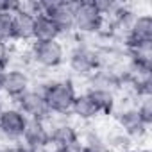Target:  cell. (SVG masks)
Listing matches in <instances>:
<instances>
[{"label":"cell","instance_id":"6da1fadb","mask_svg":"<svg viewBox=\"0 0 152 152\" xmlns=\"http://www.w3.org/2000/svg\"><path fill=\"white\" fill-rule=\"evenodd\" d=\"M41 93L50 113L70 116L75 95H77L75 83L72 77H52L48 84L41 90Z\"/></svg>","mask_w":152,"mask_h":152},{"label":"cell","instance_id":"7a4b0ae2","mask_svg":"<svg viewBox=\"0 0 152 152\" xmlns=\"http://www.w3.org/2000/svg\"><path fill=\"white\" fill-rule=\"evenodd\" d=\"M64 63L73 77L86 81L100 68V56H99L97 48L77 39V45H73L70 48V52H66Z\"/></svg>","mask_w":152,"mask_h":152},{"label":"cell","instance_id":"3957f363","mask_svg":"<svg viewBox=\"0 0 152 152\" xmlns=\"http://www.w3.org/2000/svg\"><path fill=\"white\" fill-rule=\"evenodd\" d=\"M29 56L32 61V68H39L43 72L57 70L66 61V48L61 39L56 41H32L29 47Z\"/></svg>","mask_w":152,"mask_h":152},{"label":"cell","instance_id":"277c9868","mask_svg":"<svg viewBox=\"0 0 152 152\" xmlns=\"http://www.w3.org/2000/svg\"><path fill=\"white\" fill-rule=\"evenodd\" d=\"M104 16L97 11L91 0H75L73 7V34L79 38H90L102 31Z\"/></svg>","mask_w":152,"mask_h":152},{"label":"cell","instance_id":"5b68a950","mask_svg":"<svg viewBox=\"0 0 152 152\" xmlns=\"http://www.w3.org/2000/svg\"><path fill=\"white\" fill-rule=\"evenodd\" d=\"M115 125L124 131L134 143H140L141 140L147 138L148 134V125L143 124V120L140 118L138 111L134 106H125V107H116L115 115Z\"/></svg>","mask_w":152,"mask_h":152},{"label":"cell","instance_id":"8992f818","mask_svg":"<svg viewBox=\"0 0 152 152\" xmlns=\"http://www.w3.org/2000/svg\"><path fill=\"white\" fill-rule=\"evenodd\" d=\"M27 120L29 118L18 107H4L0 113V138L13 145L20 143Z\"/></svg>","mask_w":152,"mask_h":152},{"label":"cell","instance_id":"52a82bcc","mask_svg":"<svg viewBox=\"0 0 152 152\" xmlns=\"http://www.w3.org/2000/svg\"><path fill=\"white\" fill-rule=\"evenodd\" d=\"M2 93L7 95L9 99L16 100L20 99L23 93H27L32 88V79L31 73L23 72V70H16V68H7L2 73Z\"/></svg>","mask_w":152,"mask_h":152},{"label":"cell","instance_id":"ba28073f","mask_svg":"<svg viewBox=\"0 0 152 152\" xmlns=\"http://www.w3.org/2000/svg\"><path fill=\"white\" fill-rule=\"evenodd\" d=\"M15 107H18L27 118H34V120H45L50 111L47 107V102H45V97L41 91L38 90H29L27 93H23L20 99L15 100Z\"/></svg>","mask_w":152,"mask_h":152},{"label":"cell","instance_id":"9c48e42d","mask_svg":"<svg viewBox=\"0 0 152 152\" xmlns=\"http://www.w3.org/2000/svg\"><path fill=\"white\" fill-rule=\"evenodd\" d=\"M22 143L31 147V148H36L39 152L47 150V147H48V131H47L43 120H34V118L27 120V125H25L23 134H22Z\"/></svg>","mask_w":152,"mask_h":152},{"label":"cell","instance_id":"30bf717a","mask_svg":"<svg viewBox=\"0 0 152 152\" xmlns=\"http://www.w3.org/2000/svg\"><path fill=\"white\" fill-rule=\"evenodd\" d=\"M77 141H79V129L68 120V122L59 124V125H56L54 129L48 131V147H47L45 152H52L56 148L77 143Z\"/></svg>","mask_w":152,"mask_h":152},{"label":"cell","instance_id":"8fae6325","mask_svg":"<svg viewBox=\"0 0 152 152\" xmlns=\"http://www.w3.org/2000/svg\"><path fill=\"white\" fill-rule=\"evenodd\" d=\"M140 43H152V16L148 13H138L129 34L124 39V47Z\"/></svg>","mask_w":152,"mask_h":152},{"label":"cell","instance_id":"7c38bea8","mask_svg":"<svg viewBox=\"0 0 152 152\" xmlns=\"http://www.w3.org/2000/svg\"><path fill=\"white\" fill-rule=\"evenodd\" d=\"M70 115L75 116L77 120H81V122H86V124H90V122H93V120H97L100 116L97 106L93 104V100L90 99V95L86 91H81V93L75 95Z\"/></svg>","mask_w":152,"mask_h":152},{"label":"cell","instance_id":"4fadbf2b","mask_svg":"<svg viewBox=\"0 0 152 152\" xmlns=\"http://www.w3.org/2000/svg\"><path fill=\"white\" fill-rule=\"evenodd\" d=\"M56 39H61V31L57 29L54 20L45 15L34 16L32 41H56Z\"/></svg>","mask_w":152,"mask_h":152},{"label":"cell","instance_id":"5bb4252c","mask_svg":"<svg viewBox=\"0 0 152 152\" xmlns=\"http://www.w3.org/2000/svg\"><path fill=\"white\" fill-rule=\"evenodd\" d=\"M86 93L90 95V99L93 100V104L97 106L100 116H113L116 111V102H118V95L107 90H97V88H86Z\"/></svg>","mask_w":152,"mask_h":152},{"label":"cell","instance_id":"9a60e30c","mask_svg":"<svg viewBox=\"0 0 152 152\" xmlns=\"http://www.w3.org/2000/svg\"><path fill=\"white\" fill-rule=\"evenodd\" d=\"M34 18L23 13H15L13 18V43H32Z\"/></svg>","mask_w":152,"mask_h":152},{"label":"cell","instance_id":"2e32d148","mask_svg":"<svg viewBox=\"0 0 152 152\" xmlns=\"http://www.w3.org/2000/svg\"><path fill=\"white\" fill-rule=\"evenodd\" d=\"M104 143L109 152H131L132 148H136L134 147L136 143L116 125H115V129H111L104 134Z\"/></svg>","mask_w":152,"mask_h":152},{"label":"cell","instance_id":"e0dca14e","mask_svg":"<svg viewBox=\"0 0 152 152\" xmlns=\"http://www.w3.org/2000/svg\"><path fill=\"white\" fill-rule=\"evenodd\" d=\"M125 56L131 63L152 68V43H140V45H127Z\"/></svg>","mask_w":152,"mask_h":152},{"label":"cell","instance_id":"ac0fdd59","mask_svg":"<svg viewBox=\"0 0 152 152\" xmlns=\"http://www.w3.org/2000/svg\"><path fill=\"white\" fill-rule=\"evenodd\" d=\"M140 118L143 120L145 125H152V95H145V97H140L134 104Z\"/></svg>","mask_w":152,"mask_h":152},{"label":"cell","instance_id":"d6986e66","mask_svg":"<svg viewBox=\"0 0 152 152\" xmlns=\"http://www.w3.org/2000/svg\"><path fill=\"white\" fill-rule=\"evenodd\" d=\"M13 13H0V41L13 43Z\"/></svg>","mask_w":152,"mask_h":152},{"label":"cell","instance_id":"ffe728a7","mask_svg":"<svg viewBox=\"0 0 152 152\" xmlns=\"http://www.w3.org/2000/svg\"><path fill=\"white\" fill-rule=\"evenodd\" d=\"M52 152H83V143L77 141V143H72V145H66V147H61V148H56Z\"/></svg>","mask_w":152,"mask_h":152},{"label":"cell","instance_id":"44dd1931","mask_svg":"<svg viewBox=\"0 0 152 152\" xmlns=\"http://www.w3.org/2000/svg\"><path fill=\"white\" fill-rule=\"evenodd\" d=\"M9 152H39V150L31 148V147H27V145H23V143L20 141V143H15L13 147H9Z\"/></svg>","mask_w":152,"mask_h":152},{"label":"cell","instance_id":"7402d4cb","mask_svg":"<svg viewBox=\"0 0 152 152\" xmlns=\"http://www.w3.org/2000/svg\"><path fill=\"white\" fill-rule=\"evenodd\" d=\"M83 152H109L106 147H84L83 145Z\"/></svg>","mask_w":152,"mask_h":152},{"label":"cell","instance_id":"603a6c76","mask_svg":"<svg viewBox=\"0 0 152 152\" xmlns=\"http://www.w3.org/2000/svg\"><path fill=\"white\" fill-rule=\"evenodd\" d=\"M131 152H150V150H148L147 147H138V148H132Z\"/></svg>","mask_w":152,"mask_h":152},{"label":"cell","instance_id":"cb8c5ba5","mask_svg":"<svg viewBox=\"0 0 152 152\" xmlns=\"http://www.w3.org/2000/svg\"><path fill=\"white\" fill-rule=\"evenodd\" d=\"M2 77V75H0ZM0 95H2V79H0Z\"/></svg>","mask_w":152,"mask_h":152},{"label":"cell","instance_id":"d4e9b609","mask_svg":"<svg viewBox=\"0 0 152 152\" xmlns=\"http://www.w3.org/2000/svg\"><path fill=\"white\" fill-rule=\"evenodd\" d=\"M2 109H4V104H2V100H0V113H2Z\"/></svg>","mask_w":152,"mask_h":152}]
</instances>
